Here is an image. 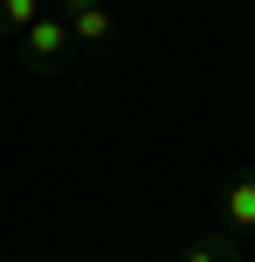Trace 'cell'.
<instances>
[{
  "instance_id": "obj_1",
  "label": "cell",
  "mask_w": 255,
  "mask_h": 262,
  "mask_svg": "<svg viewBox=\"0 0 255 262\" xmlns=\"http://www.w3.org/2000/svg\"><path fill=\"white\" fill-rule=\"evenodd\" d=\"M14 49H21V69H28V76H55V69H69V55H76V41H69V14L41 7L35 21L14 35Z\"/></svg>"
},
{
  "instance_id": "obj_2",
  "label": "cell",
  "mask_w": 255,
  "mask_h": 262,
  "mask_svg": "<svg viewBox=\"0 0 255 262\" xmlns=\"http://www.w3.org/2000/svg\"><path fill=\"white\" fill-rule=\"evenodd\" d=\"M214 214H221V228H228L235 242H248V235H255V166H235L228 180H221Z\"/></svg>"
},
{
  "instance_id": "obj_3",
  "label": "cell",
  "mask_w": 255,
  "mask_h": 262,
  "mask_svg": "<svg viewBox=\"0 0 255 262\" xmlns=\"http://www.w3.org/2000/svg\"><path fill=\"white\" fill-rule=\"evenodd\" d=\"M69 41H76V49H110V41H118V7H83V14H69Z\"/></svg>"
},
{
  "instance_id": "obj_4",
  "label": "cell",
  "mask_w": 255,
  "mask_h": 262,
  "mask_svg": "<svg viewBox=\"0 0 255 262\" xmlns=\"http://www.w3.org/2000/svg\"><path fill=\"white\" fill-rule=\"evenodd\" d=\"M179 262H248V249L228 235V228H214V235H200V242H193Z\"/></svg>"
},
{
  "instance_id": "obj_5",
  "label": "cell",
  "mask_w": 255,
  "mask_h": 262,
  "mask_svg": "<svg viewBox=\"0 0 255 262\" xmlns=\"http://www.w3.org/2000/svg\"><path fill=\"white\" fill-rule=\"evenodd\" d=\"M41 7H49V0H0V35H7V41H14V35H21V28H28V21H35V14H41Z\"/></svg>"
},
{
  "instance_id": "obj_6",
  "label": "cell",
  "mask_w": 255,
  "mask_h": 262,
  "mask_svg": "<svg viewBox=\"0 0 255 262\" xmlns=\"http://www.w3.org/2000/svg\"><path fill=\"white\" fill-rule=\"evenodd\" d=\"M55 14H83V7H104V0H49Z\"/></svg>"
},
{
  "instance_id": "obj_7",
  "label": "cell",
  "mask_w": 255,
  "mask_h": 262,
  "mask_svg": "<svg viewBox=\"0 0 255 262\" xmlns=\"http://www.w3.org/2000/svg\"><path fill=\"white\" fill-rule=\"evenodd\" d=\"M0 262H7V255H0Z\"/></svg>"
}]
</instances>
